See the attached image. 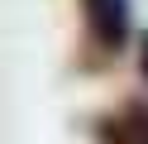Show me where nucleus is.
<instances>
[{
	"instance_id": "obj_3",
	"label": "nucleus",
	"mask_w": 148,
	"mask_h": 144,
	"mask_svg": "<svg viewBox=\"0 0 148 144\" xmlns=\"http://www.w3.org/2000/svg\"><path fill=\"white\" fill-rule=\"evenodd\" d=\"M124 115H129V120H134V125H138V130H143V134H148V106H129V111H124Z\"/></svg>"
},
{
	"instance_id": "obj_4",
	"label": "nucleus",
	"mask_w": 148,
	"mask_h": 144,
	"mask_svg": "<svg viewBox=\"0 0 148 144\" xmlns=\"http://www.w3.org/2000/svg\"><path fill=\"white\" fill-rule=\"evenodd\" d=\"M138 72H143V82H148V34L138 38Z\"/></svg>"
},
{
	"instance_id": "obj_1",
	"label": "nucleus",
	"mask_w": 148,
	"mask_h": 144,
	"mask_svg": "<svg viewBox=\"0 0 148 144\" xmlns=\"http://www.w3.org/2000/svg\"><path fill=\"white\" fill-rule=\"evenodd\" d=\"M81 15H86V29L96 34L100 48H124L129 38V0H81Z\"/></svg>"
},
{
	"instance_id": "obj_2",
	"label": "nucleus",
	"mask_w": 148,
	"mask_h": 144,
	"mask_svg": "<svg viewBox=\"0 0 148 144\" xmlns=\"http://www.w3.org/2000/svg\"><path fill=\"white\" fill-rule=\"evenodd\" d=\"M96 134H100V144H148V134L138 130L124 111H119V115H105V120H96Z\"/></svg>"
}]
</instances>
